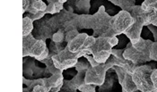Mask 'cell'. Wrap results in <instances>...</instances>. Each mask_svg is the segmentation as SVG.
<instances>
[{
	"label": "cell",
	"mask_w": 157,
	"mask_h": 92,
	"mask_svg": "<svg viewBox=\"0 0 157 92\" xmlns=\"http://www.w3.org/2000/svg\"><path fill=\"white\" fill-rule=\"evenodd\" d=\"M153 42L140 38L136 43L129 42L128 47L123 52V57L134 63L136 65L145 64L151 61L150 59V48Z\"/></svg>",
	"instance_id": "6da1fadb"
},
{
	"label": "cell",
	"mask_w": 157,
	"mask_h": 92,
	"mask_svg": "<svg viewBox=\"0 0 157 92\" xmlns=\"http://www.w3.org/2000/svg\"><path fill=\"white\" fill-rule=\"evenodd\" d=\"M116 36L109 38H97L94 43L88 50L94 56V60L98 64H105L112 54V47L118 44Z\"/></svg>",
	"instance_id": "7a4b0ae2"
},
{
	"label": "cell",
	"mask_w": 157,
	"mask_h": 92,
	"mask_svg": "<svg viewBox=\"0 0 157 92\" xmlns=\"http://www.w3.org/2000/svg\"><path fill=\"white\" fill-rule=\"evenodd\" d=\"M129 13L133 17L134 22L131 26L124 32V35L130 40L131 43H136L141 38L143 28L148 25L147 12L144 11L141 6H134Z\"/></svg>",
	"instance_id": "3957f363"
},
{
	"label": "cell",
	"mask_w": 157,
	"mask_h": 92,
	"mask_svg": "<svg viewBox=\"0 0 157 92\" xmlns=\"http://www.w3.org/2000/svg\"><path fill=\"white\" fill-rule=\"evenodd\" d=\"M153 68L148 64L137 65L132 72V79L136 83L139 91L142 92H153L156 91L152 82L151 74Z\"/></svg>",
	"instance_id": "277c9868"
},
{
	"label": "cell",
	"mask_w": 157,
	"mask_h": 92,
	"mask_svg": "<svg viewBox=\"0 0 157 92\" xmlns=\"http://www.w3.org/2000/svg\"><path fill=\"white\" fill-rule=\"evenodd\" d=\"M24 57L29 56L38 60H43L48 57V50L43 40L35 39L31 34L24 37Z\"/></svg>",
	"instance_id": "5b68a950"
},
{
	"label": "cell",
	"mask_w": 157,
	"mask_h": 92,
	"mask_svg": "<svg viewBox=\"0 0 157 92\" xmlns=\"http://www.w3.org/2000/svg\"><path fill=\"white\" fill-rule=\"evenodd\" d=\"M87 53H90L89 50H82L79 53H71L67 47L66 50H63L59 54L52 57L53 64L57 69L60 71L70 68L77 64L78 57L85 56Z\"/></svg>",
	"instance_id": "8992f818"
},
{
	"label": "cell",
	"mask_w": 157,
	"mask_h": 92,
	"mask_svg": "<svg viewBox=\"0 0 157 92\" xmlns=\"http://www.w3.org/2000/svg\"><path fill=\"white\" fill-rule=\"evenodd\" d=\"M134 19L131 13L127 10H122L116 14L111 20V31L114 36L124 34V32L131 26Z\"/></svg>",
	"instance_id": "52a82bcc"
},
{
	"label": "cell",
	"mask_w": 157,
	"mask_h": 92,
	"mask_svg": "<svg viewBox=\"0 0 157 92\" xmlns=\"http://www.w3.org/2000/svg\"><path fill=\"white\" fill-rule=\"evenodd\" d=\"M108 69V65L105 64H98L96 65H92L87 70L85 73V82L86 84H92V85H101L106 75V71Z\"/></svg>",
	"instance_id": "ba28073f"
},
{
	"label": "cell",
	"mask_w": 157,
	"mask_h": 92,
	"mask_svg": "<svg viewBox=\"0 0 157 92\" xmlns=\"http://www.w3.org/2000/svg\"><path fill=\"white\" fill-rule=\"evenodd\" d=\"M95 41V38L86 34L75 36L68 43L67 49L71 53H79L82 50H88Z\"/></svg>",
	"instance_id": "9c48e42d"
},
{
	"label": "cell",
	"mask_w": 157,
	"mask_h": 92,
	"mask_svg": "<svg viewBox=\"0 0 157 92\" xmlns=\"http://www.w3.org/2000/svg\"><path fill=\"white\" fill-rule=\"evenodd\" d=\"M120 71V82L122 86V90L125 92L138 91V89L134 82L131 73L127 72L122 67Z\"/></svg>",
	"instance_id": "30bf717a"
},
{
	"label": "cell",
	"mask_w": 157,
	"mask_h": 92,
	"mask_svg": "<svg viewBox=\"0 0 157 92\" xmlns=\"http://www.w3.org/2000/svg\"><path fill=\"white\" fill-rule=\"evenodd\" d=\"M62 84H63V77H62V74L59 72V73L54 74L51 78L44 81L43 86L46 89V91H48V90H51L53 88H58L59 90Z\"/></svg>",
	"instance_id": "8fae6325"
},
{
	"label": "cell",
	"mask_w": 157,
	"mask_h": 92,
	"mask_svg": "<svg viewBox=\"0 0 157 92\" xmlns=\"http://www.w3.org/2000/svg\"><path fill=\"white\" fill-rule=\"evenodd\" d=\"M33 30V20L29 17H24L23 19V37L28 36Z\"/></svg>",
	"instance_id": "7c38bea8"
},
{
	"label": "cell",
	"mask_w": 157,
	"mask_h": 92,
	"mask_svg": "<svg viewBox=\"0 0 157 92\" xmlns=\"http://www.w3.org/2000/svg\"><path fill=\"white\" fill-rule=\"evenodd\" d=\"M147 23L157 27V5L151 10L147 12Z\"/></svg>",
	"instance_id": "4fadbf2b"
},
{
	"label": "cell",
	"mask_w": 157,
	"mask_h": 92,
	"mask_svg": "<svg viewBox=\"0 0 157 92\" xmlns=\"http://www.w3.org/2000/svg\"><path fill=\"white\" fill-rule=\"evenodd\" d=\"M157 5V0H144L141 4L142 9L145 12L151 11Z\"/></svg>",
	"instance_id": "5bb4252c"
},
{
	"label": "cell",
	"mask_w": 157,
	"mask_h": 92,
	"mask_svg": "<svg viewBox=\"0 0 157 92\" xmlns=\"http://www.w3.org/2000/svg\"><path fill=\"white\" fill-rule=\"evenodd\" d=\"M33 8L34 10H36L38 12H44L47 9V6L46 4L41 1V0H36V1H33V5H32Z\"/></svg>",
	"instance_id": "9a60e30c"
},
{
	"label": "cell",
	"mask_w": 157,
	"mask_h": 92,
	"mask_svg": "<svg viewBox=\"0 0 157 92\" xmlns=\"http://www.w3.org/2000/svg\"><path fill=\"white\" fill-rule=\"evenodd\" d=\"M150 59L157 62V41L153 42L150 48Z\"/></svg>",
	"instance_id": "2e32d148"
},
{
	"label": "cell",
	"mask_w": 157,
	"mask_h": 92,
	"mask_svg": "<svg viewBox=\"0 0 157 92\" xmlns=\"http://www.w3.org/2000/svg\"><path fill=\"white\" fill-rule=\"evenodd\" d=\"M52 39L56 43H60V42L63 41V39H64V34L61 31H58L57 33H55V34L53 35Z\"/></svg>",
	"instance_id": "e0dca14e"
},
{
	"label": "cell",
	"mask_w": 157,
	"mask_h": 92,
	"mask_svg": "<svg viewBox=\"0 0 157 92\" xmlns=\"http://www.w3.org/2000/svg\"><path fill=\"white\" fill-rule=\"evenodd\" d=\"M62 8H63V4H62V3H59V2L58 1V2H56V3L53 4V6H52V11L50 12V13H59Z\"/></svg>",
	"instance_id": "ac0fdd59"
},
{
	"label": "cell",
	"mask_w": 157,
	"mask_h": 92,
	"mask_svg": "<svg viewBox=\"0 0 157 92\" xmlns=\"http://www.w3.org/2000/svg\"><path fill=\"white\" fill-rule=\"evenodd\" d=\"M151 79H152V82L154 84V87L157 91V68L153 70L152 74H151Z\"/></svg>",
	"instance_id": "d6986e66"
},
{
	"label": "cell",
	"mask_w": 157,
	"mask_h": 92,
	"mask_svg": "<svg viewBox=\"0 0 157 92\" xmlns=\"http://www.w3.org/2000/svg\"><path fill=\"white\" fill-rule=\"evenodd\" d=\"M93 86L94 85H92V84H86L85 83V85H83L82 87L79 88V90H82V91H94L95 89L93 88Z\"/></svg>",
	"instance_id": "ffe728a7"
},
{
	"label": "cell",
	"mask_w": 157,
	"mask_h": 92,
	"mask_svg": "<svg viewBox=\"0 0 157 92\" xmlns=\"http://www.w3.org/2000/svg\"><path fill=\"white\" fill-rule=\"evenodd\" d=\"M33 91H46V89L44 88L43 85H36L33 89Z\"/></svg>",
	"instance_id": "44dd1931"
},
{
	"label": "cell",
	"mask_w": 157,
	"mask_h": 92,
	"mask_svg": "<svg viewBox=\"0 0 157 92\" xmlns=\"http://www.w3.org/2000/svg\"><path fill=\"white\" fill-rule=\"evenodd\" d=\"M66 1H67V0H59V3H62V4H63V3H65Z\"/></svg>",
	"instance_id": "7402d4cb"
}]
</instances>
